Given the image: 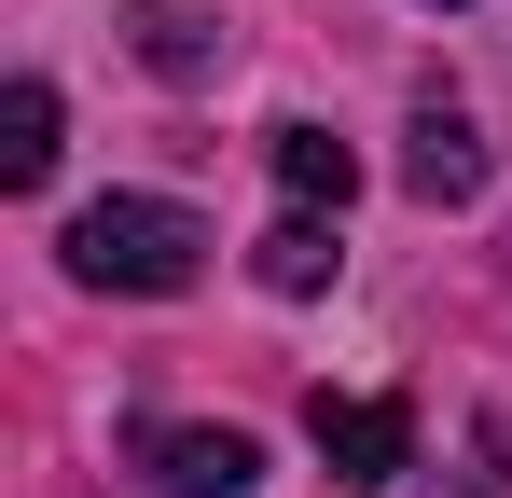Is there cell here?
Segmentation results:
<instances>
[{"mask_svg":"<svg viewBox=\"0 0 512 498\" xmlns=\"http://www.w3.org/2000/svg\"><path fill=\"white\" fill-rule=\"evenodd\" d=\"M194 263H208V222L167 208V194H97L70 222V277L84 291H194Z\"/></svg>","mask_w":512,"mask_h":498,"instance_id":"6da1fadb","label":"cell"},{"mask_svg":"<svg viewBox=\"0 0 512 498\" xmlns=\"http://www.w3.org/2000/svg\"><path fill=\"white\" fill-rule=\"evenodd\" d=\"M305 429H319L333 485H402V471H416V415H402V402H333V388H319Z\"/></svg>","mask_w":512,"mask_h":498,"instance_id":"7a4b0ae2","label":"cell"},{"mask_svg":"<svg viewBox=\"0 0 512 498\" xmlns=\"http://www.w3.org/2000/svg\"><path fill=\"white\" fill-rule=\"evenodd\" d=\"M139 457H153L167 498H250L263 485V443H250V429H139Z\"/></svg>","mask_w":512,"mask_h":498,"instance_id":"3957f363","label":"cell"},{"mask_svg":"<svg viewBox=\"0 0 512 498\" xmlns=\"http://www.w3.org/2000/svg\"><path fill=\"white\" fill-rule=\"evenodd\" d=\"M277 194L291 208H346L360 194V153H346L333 125H277Z\"/></svg>","mask_w":512,"mask_h":498,"instance_id":"277c9868","label":"cell"},{"mask_svg":"<svg viewBox=\"0 0 512 498\" xmlns=\"http://www.w3.org/2000/svg\"><path fill=\"white\" fill-rule=\"evenodd\" d=\"M402 180H416L429 208H457V194H485V139H471L457 111H416V153H402Z\"/></svg>","mask_w":512,"mask_h":498,"instance_id":"5b68a950","label":"cell"},{"mask_svg":"<svg viewBox=\"0 0 512 498\" xmlns=\"http://www.w3.org/2000/svg\"><path fill=\"white\" fill-rule=\"evenodd\" d=\"M0 180H14V194L56 180V83H14V97H0Z\"/></svg>","mask_w":512,"mask_h":498,"instance_id":"8992f818","label":"cell"},{"mask_svg":"<svg viewBox=\"0 0 512 498\" xmlns=\"http://www.w3.org/2000/svg\"><path fill=\"white\" fill-rule=\"evenodd\" d=\"M319 277H333V222H319V208H291V222L263 236V291H319Z\"/></svg>","mask_w":512,"mask_h":498,"instance_id":"52a82bcc","label":"cell"},{"mask_svg":"<svg viewBox=\"0 0 512 498\" xmlns=\"http://www.w3.org/2000/svg\"><path fill=\"white\" fill-rule=\"evenodd\" d=\"M139 56H153V70H194L208 42H194V14H180V0H139Z\"/></svg>","mask_w":512,"mask_h":498,"instance_id":"ba28073f","label":"cell"}]
</instances>
